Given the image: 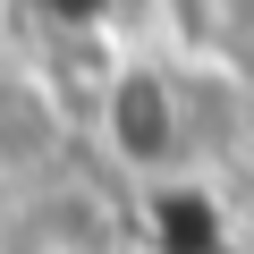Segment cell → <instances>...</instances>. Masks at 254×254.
<instances>
[{
	"label": "cell",
	"instance_id": "cell-2",
	"mask_svg": "<svg viewBox=\"0 0 254 254\" xmlns=\"http://www.w3.org/2000/svg\"><path fill=\"white\" fill-rule=\"evenodd\" d=\"M60 153H68V102L51 93L43 68L0 60V187L51 178Z\"/></svg>",
	"mask_w": 254,
	"mask_h": 254
},
{
	"label": "cell",
	"instance_id": "cell-3",
	"mask_svg": "<svg viewBox=\"0 0 254 254\" xmlns=\"http://www.w3.org/2000/svg\"><path fill=\"white\" fill-rule=\"evenodd\" d=\"M170 17H178V34H187L195 51H212V60H237V51L254 43V0H170Z\"/></svg>",
	"mask_w": 254,
	"mask_h": 254
},
{
	"label": "cell",
	"instance_id": "cell-1",
	"mask_svg": "<svg viewBox=\"0 0 254 254\" xmlns=\"http://www.w3.org/2000/svg\"><path fill=\"white\" fill-rule=\"evenodd\" d=\"M102 136H110V153L119 161H136V170H161V161H178L187 153V136H195V119H187V85L170 76V68H119V85L102 93Z\"/></svg>",
	"mask_w": 254,
	"mask_h": 254
}]
</instances>
